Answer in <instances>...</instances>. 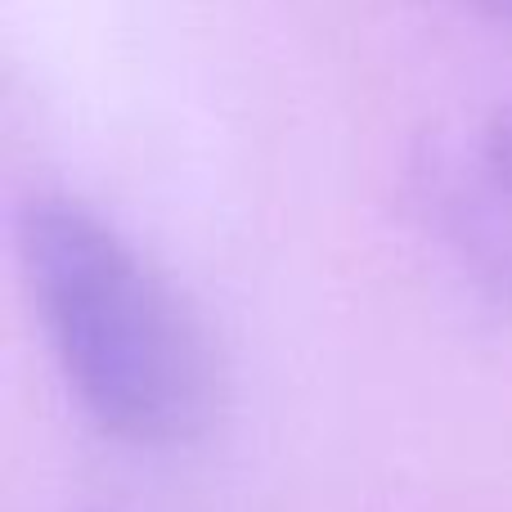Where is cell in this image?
I'll return each instance as SVG.
<instances>
[{
    "instance_id": "6da1fadb",
    "label": "cell",
    "mask_w": 512,
    "mask_h": 512,
    "mask_svg": "<svg viewBox=\"0 0 512 512\" xmlns=\"http://www.w3.org/2000/svg\"><path fill=\"white\" fill-rule=\"evenodd\" d=\"M18 261L81 414L122 445L167 450L212 423L216 351L171 274L72 194L18 212Z\"/></svg>"
},
{
    "instance_id": "7a4b0ae2",
    "label": "cell",
    "mask_w": 512,
    "mask_h": 512,
    "mask_svg": "<svg viewBox=\"0 0 512 512\" xmlns=\"http://www.w3.org/2000/svg\"><path fill=\"white\" fill-rule=\"evenodd\" d=\"M432 216L463 274L512 310V99L445 144Z\"/></svg>"
},
{
    "instance_id": "3957f363",
    "label": "cell",
    "mask_w": 512,
    "mask_h": 512,
    "mask_svg": "<svg viewBox=\"0 0 512 512\" xmlns=\"http://www.w3.org/2000/svg\"><path fill=\"white\" fill-rule=\"evenodd\" d=\"M463 5H472V9H481V14L504 18V23H512V0H463Z\"/></svg>"
}]
</instances>
